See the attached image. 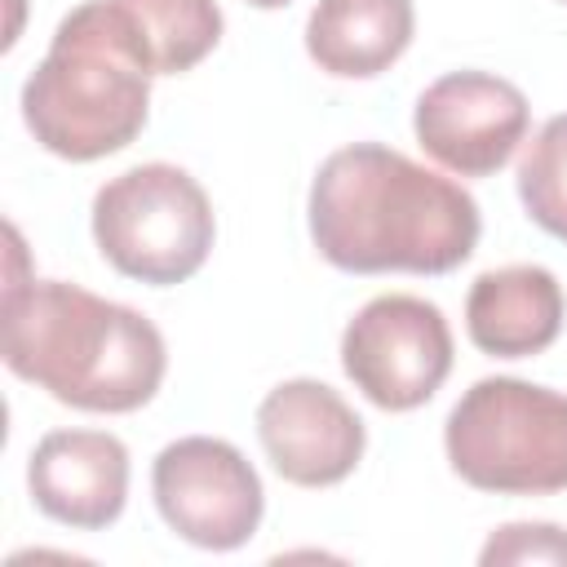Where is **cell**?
I'll return each instance as SVG.
<instances>
[{"instance_id": "1", "label": "cell", "mask_w": 567, "mask_h": 567, "mask_svg": "<svg viewBox=\"0 0 567 567\" xmlns=\"http://www.w3.org/2000/svg\"><path fill=\"white\" fill-rule=\"evenodd\" d=\"M310 235L350 275H447L478 244V204L408 155L354 142L332 151L310 186Z\"/></svg>"}, {"instance_id": "2", "label": "cell", "mask_w": 567, "mask_h": 567, "mask_svg": "<svg viewBox=\"0 0 567 567\" xmlns=\"http://www.w3.org/2000/svg\"><path fill=\"white\" fill-rule=\"evenodd\" d=\"M9 239L13 275L0 310L9 372L84 412H133L151 403L168 363L159 328L80 284L22 279L18 230Z\"/></svg>"}, {"instance_id": "3", "label": "cell", "mask_w": 567, "mask_h": 567, "mask_svg": "<svg viewBox=\"0 0 567 567\" xmlns=\"http://www.w3.org/2000/svg\"><path fill=\"white\" fill-rule=\"evenodd\" d=\"M151 62L115 0L71 9L22 84V120L62 159L89 164L124 151L151 106Z\"/></svg>"}, {"instance_id": "4", "label": "cell", "mask_w": 567, "mask_h": 567, "mask_svg": "<svg viewBox=\"0 0 567 567\" xmlns=\"http://www.w3.org/2000/svg\"><path fill=\"white\" fill-rule=\"evenodd\" d=\"M452 470L478 492L545 496L567 487V394L518 381H474L443 430Z\"/></svg>"}, {"instance_id": "5", "label": "cell", "mask_w": 567, "mask_h": 567, "mask_svg": "<svg viewBox=\"0 0 567 567\" xmlns=\"http://www.w3.org/2000/svg\"><path fill=\"white\" fill-rule=\"evenodd\" d=\"M93 239L120 275L168 288L204 266L213 248V204L186 168L137 164L97 190Z\"/></svg>"}, {"instance_id": "6", "label": "cell", "mask_w": 567, "mask_h": 567, "mask_svg": "<svg viewBox=\"0 0 567 567\" xmlns=\"http://www.w3.org/2000/svg\"><path fill=\"white\" fill-rule=\"evenodd\" d=\"M341 368L368 403L385 412H412L452 372V332L439 306L385 292L372 297L341 337Z\"/></svg>"}, {"instance_id": "7", "label": "cell", "mask_w": 567, "mask_h": 567, "mask_svg": "<svg viewBox=\"0 0 567 567\" xmlns=\"http://www.w3.org/2000/svg\"><path fill=\"white\" fill-rule=\"evenodd\" d=\"M164 523L199 549H239L261 523V478L226 439L190 434L168 443L151 470Z\"/></svg>"}, {"instance_id": "8", "label": "cell", "mask_w": 567, "mask_h": 567, "mask_svg": "<svg viewBox=\"0 0 567 567\" xmlns=\"http://www.w3.org/2000/svg\"><path fill=\"white\" fill-rule=\"evenodd\" d=\"M532 106L518 84L487 71H452L416 102V142L461 177L496 173L527 137Z\"/></svg>"}, {"instance_id": "9", "label": "cell", "mask_w": 567, "mask_h": 567, "mask_svg": "<svg viewBox=\"0 0 567 567\" xmlns=\"http://www.w3.org/2000/svg\"><path fill=\"white\" fill-rule=\"evenodd\" d=\"M257 434L279 478L297 487H332L363 456V421L332 385L310 377L284 381L261 399Z\"/></svg>"}, {"instance_id": "10", "label": "cell", "mask_w": 567, "mask_h": 567, "mask_svg": "<svg viewBox=\"0 0 567 567\" xmlns=\"http://www.w3.org/2000/svg\"><path fill=\"white\" fill-rule=\"evenodd\" d=\"M27 483L53 523L97 532L124 514L128 452L106 430H53L35 443Z\"/></svg>"}, {"instance_id": "11", "label": "cell", "mask_w": 567, "mask_h": 567, "mask_svg": "<svg viewBox=\"0 0 567 567\" xmlns=\"http://www.w3.org/2000/svg\"><path fill=\"white\" fill-rule=\"evenodd\" d=\"M470 341L496 359H527L563 328V288L545 266H501L474 279L465 301Z\"/></svg>"}, {"instance_id": "12", "label": "cell", "mask_w": 567, "mask_h": 567, "mask_svg": "<svg viewBox=\"0 0 567 567\" xmlns=\"http://www.w3.org/2000/svg\"><path fill=\"white\" fill-rule=\"evenodd\" d=\"M412 0H319L306 22V53L341 80L381 75L412 44Z\"/></svg>"}, {"instance_id": "13", "label": "cell", "mask_w": 567, "mask_h": 567, "mask_svg": "<svg viewBox=\"0 0 567 567\" xmlns=\"http://www.w3.org/2000/svg\"><path fill=\"white\" fill-rule=\"evenodd\" d=\"M155 75H182L221 40L217 0H115Z\"/></svg>"}, {"instance_id": "14", "label": "cell", "mask_w": 567, "mask_h": 567, "mask_svg": "<svg viewBox=\"0 0 567 567\" xmlns=\"http://www.w3.org/2000/svg\"><path fill=\"white\" fill-rule=\"evenodd\" d=\"M518 199L540 230L567 239V115L545 120L527 142L518 164Z\"/></svg>"}, {"instance_id": "15", "label": "cell", "mask_w": 567, "mask_h": 567, "mask_svg": "<svg viewBox=\"0 0 567 567\" xmlns=\"http://www.w3.org/2000/svg\"><path fill=\"white\" fill-rule=\"evenodd\" d=\"M483 567L496 563H567V532L554 523H509L492 532L478 554Z\"/></svg>"}, {"instance_id": "16", "label": "cell", "mask_w": 567, "mask_h": 567, "mask_svg": "<svg viewBox=\"0 0 567 567\" xmlns=\"http://www.w3.org/2000/svg\"><path fill=\"white\" fill-rule=\"evenodd\" d=\"M248 4H257V9H279V4H288V0H248Z\"/></svg>"}]
</instances>
